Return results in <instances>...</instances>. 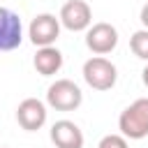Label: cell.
<instances>
[{"label": "cell", "mask_w": 148, "mask_h": 148, "mask_svg": "<svg viewBox=\"0 0 148 148\" xmlns=\"http://www.w3.org/2000/svg\"><path fill=\"white\" fill-rule=\"evenodd\" d=\"M118 130L125 139H143L148 136V97L134 99L118 118Z\"/></svg>", "instance_id": "6da1fadb"}, {"label": "cell", "mask_w": 148, "mask_h": 148, "mask_svg": "<svg viewBox=\"0 0 148 148\" xmlns=\"http://www.w3.org/2000/svg\"><path fill=\"white\" fill-rule=\"evenodd\" d=\"M83 79L92 90H111L116 86L118 72H116V65L111 60L95 56V58L83 62Z\"/></svg>", "instance_id": "7a4b0ae2"}, {"label": "cell", "mask_w": 148, "mask_h": 148, "mask_svg": "<svg viewBox=\"0 0 148 148\" xmlns=\"http://www.w3.org/2000/svg\"><path fill=\"white\" fill-rule=\"evenodd\" d=\"M46 102H49V106H53L56 111H74V109L81 106L83 92H81V88H79L74 81H69V79H58L56 83L49 86V90H46Z\"/></svg>", "instance_id": "3957f363"}, {"label": "cell", "mask_w": 148, "mask_h": 148, "mask_svg": "<svg viewBox=\"0 0 148 148\" xmlns=\"http://www.w3.org/2000/svg\"><path fill=\"white\" fill-rule=\"evenodd\" d=\"M60 25H65L72 32H81L88 30L92 23V9L86 0H67L60 7V16H58Z\"/></svg>", "instance_id": "277c9868"}, {"label": "cell", "mask_w": 148, "mask_h": 148, "mask_svg": "<svg viewBox=\"0 0 148 148\" xmlns=\"http://www.w3.org/2000/svg\"><path fill=\"white\" fill-rule=\"evenodd\" d=\"M60 35V21L53 14H37L28 25V37L35 46H53Z\"/></svg>", "instance_id": "5b68a950"}, {"label": "cell", "mask_w": 148, "mask_h": 148, "mask_svg": "<svg viewBox=\"0 0 148 148\" xmlns=\"http://www.w3.org/2000/svg\"><path fill=\"white\" fill-rule=\"evenodd\" d=\"M23 42L21 16L7 7H0V51H14Z\"/></svg>", "instance_id": "8992f818"}, {"label": "cell", "mask_w": 148, "mask_h": 148, "mask_svg": "<svg viewBox=\"0 0 148 148\" xmlns=\"http://www.w3.org/2000/svg\"><path fill=\"white\" fill-rule=\"evenodd\" d=\"M118 44V30L111 25V23H95L88 28L86 32V46L97 53V56H104V53H111Z\"/></svg>", "instance_id": "52a82bcc"}, {"label": "cell", "mask_w": 148, "mask_h": 148, "mask_svg": "<svg viewBox=\"0 0 148 148\" xmlns=\"http://www.w3.org/2000/svg\"><path fill=\"white\" fill-rule=\"evenodd\" d=\"M46 106H44V102L42 99H37V97H28V99H23L18 106H16V120H18V125L25 130V132H37V130H42L44 127V123H46Z\"/></svg>", "instance_id": "ba28073f"}, {"label": "cell", "mask_w": 148, "mask_h": 148, "mask_svg": "<svg viewBox=\"0 0 148 148\" xmlns=\"http://www.w3.org/2000/svg\"><path fill=\"white\" fill-rule=\"evenodd\" d=\"M51 141L56 148H83V132L72 120H58L51 127Z\"/></svg>", "instance_id": "9c48e42d"}, {"label": "cell", "mask_w": 148, "mask_h": 148, "mask_svg": "<svg viewBox=\"0 0 148 148\" xmlns=\"http://www.w3.org/2000/svg\"><path fill=\"white\" fill-rule=\"evenodd\" d=\"M32 65H35L37 74H42V76H53V74L60 72V67H62V53H60L56 46H42V49H37Z\"/></svg>", "instance_id": "30bf717a"}, {"label": "cell", "mask_w": 148, "mask_h": 148, "mask_svg": "<svg viewBox=\"0 0 148 148\" xmlns=\"http://www.w3.org/2000/svg\"><path fill=\"white\" fill-rule=\"evenodd\" d=\"M130 49L136 58L141 60H148V30H136L132 37H130Z\"/></svg>", "instance_id": "8fae6325"}, {"label": "cell", "mask_w": 148, "mask_h": 148, "mask_svg": "<svg viewBox=\"0 0 148 148\" xmlns=\"http://www.w3.org/2000/svg\"><path fill=\"white\" fill-rule=\"evenodd\" d=\"M97 148H130V146H127V139L123 134H106L99 139Z\"/></svg>", "instance_id": "7c38bea8"}, {"label": "cell", "mask_w": 148, "mask_h": 148, "mask_svg": "<svg viewBox=\"0 0 148 148\" xmlns=\"http://www.w3.org/2000/svg\"><path fill=\"white\" fill-rule=\"evenodd\" d=\"M141 23L146 25V30H148V2L141 7Z\"/></svg>", "instance_id": "4fadbf2b"}, {"label": "cell", "mask_w": 148, "mask_h": 148, "mask_svg": "<svg viewBox=\"0 0 148 148\" xmlns=\"http://www.w3.org/2000/svg\"><path fill=\"white\" fill-rule=\"evenodd\" d=\"M141 79H143V86L148 88V65L143 67V72H141Z\"/></svg>", "instance_id": "5bb4252c"}]
</instances>
